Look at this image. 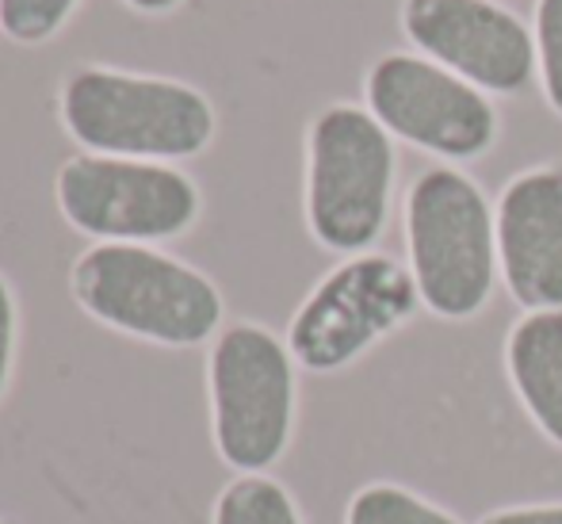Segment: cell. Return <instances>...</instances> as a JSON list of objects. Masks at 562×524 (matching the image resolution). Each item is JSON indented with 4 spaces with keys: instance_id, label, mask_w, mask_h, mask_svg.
<instances>
[{
    "instance_id": "277c9868",
    "label": "cell",
    "mask_w": 562,
    "mask_h": 524,
    "mask_svg": "<svg viewBox=\"0 0 562 524\" xmlns=\"http://www.w3.org/2000/svg\"><path fill=\"white\" fill-rule=\"evenodd\" d=\"M406 253L422 306L467 322L490 303L497 280V219L467 172L437 165L409 185Z\"/></svg>"
},
{
    "instance_id": "5bb4252c",
    "label": "cell",
    "mask_w": 562,
    "mask_h": 524,
    "mask_svg": "<svg viewBox=\"0 0 562 524\" xmlns=\"http://www.w3.org/2000/svg\"><path fill=\"white\" fill-rule=\"evenodd\" d=\"M81 0H0V31L20 46L54 38Z\"/></svg>"
},
{
    "instance_id": "4fadbf2b",
    "label": "cell",
    "mask_w": 562,
    "mask_h": 524,
    "mask_svg": "<svg viewBox=\"0 0 562 524\" xmlns=\"http://www.w3.org/2000/svg\"><path fill=\"white\" fill-rule=\"evenodd\" d=\"M345 524H459L448 510L425 502L398 482H368L345 505Z\"/></svg>"
},
{
    "instance_id": "7c38bea8",
    "label": "cell",
    "mask_w": 562,
    "mask_h": 524,
    "mask_svg": "<svg viewBox=\"0 0 562 524\" xmlns=\"http://www.w3.org/2000/svg\"><path fill=\"white\" fill-rule=\"evenodd\" d=\"M211 524H306L291 490L272 475H234L211 505Z\"/></svg>"
},
{
    "instance_id": "d6986e66",
    "label": "cell",
    "mask_w": 562,
    "mask_h": 524,
    "mask_svg": "<svg viewBox=\"0 0 562 524\" xmlns=\"http://www.w3.org/2000/svg\"><path fill=\"white\" fill-rule=\"evenodd\" d=\"M0 524H15V521H8V517H0Z\"/></svg>"
},
{
    "instance_id": "ba28073f",
    "label": "cell",
    "mask_w": 562,
    "mask_h": 524,
    "mask_svg": "<svg viewBox=\"0 0 562 524\" xmlns=\"http://www.w3.org/2000/svg\"><path fill=\"white\" fill-rule=\"evenodd\" d=\"M363 100L391 138L445 161L490 154L502 126L486 92L425 54H383L363 77Z\"/></svg>"
},
{
    "instance_id": "ac0fdd59",
    "label": "cell",
    "mask_w": 562,
    "mask_h": 524,
    "mask_svg": "<svg viewBox=\"0 0 562 524\" xmlns=\"http://www.w3.org/2000/svg\"><path fill=\"white\" fill-rule=\"evenodd\" d=\"M126 4H131L134 12H142V15H165V12H172L180 0H126Z\"/></svg>"
},
{
    "instance_id": "9c48e42d",
    "label": "cell",
    "mask_w": 562,
    "mask_h": 524,
    "mask_svg": "<svg viewBox=\"0 0 562 524\" xmlns=\"http://www.w3.org/2000/svg\"><path fill=\"white\" fill-rule=\"evenodd\" d=\"M402 31L425 58L497 97L528 89L540 69L536 35L497 0H406Z\"/></svg>"
},
{
    "instance_id": "5b68a950",
    "label": "cell",
    "mask_w": 562,
    "mask_h": 524,
    "mask_svg": "<svg viewBox=\"0 0 562 524\" xmlns=\"http://www.w3.org/2000/svg\"><path fill=\"white\" fill-rule=\"evenodd\" d=\"M394 196V138L360 104H329L306 126L303 208L311 237L356 257L379 242Z\"/></svg>"
},
{
    "instance_id": "7a4b0ae2",
    "label": "cell",
    "mask_w": 562,
    "mask_h": 524,
    "mask_svg": "<svg viewBox=\"0 0 562 524\" xmlns=\"http://www.w3.org/2000/svg\"><path fill=\"white\" fill-rule=\"evenodd\" d=\"M58 119L81 154L165 165L200 157L218 131L215 104L195 85L115 66L69 69Z\"/></svg>"
},
{
    "instance_id": "8fae6325",
    "label": "cell",
    "mask_w": 562,
    "mask_h": 524,
    "mask_svg": "<svg viewBox=\"0 0 562 524\" xmlns=\"http://www.w3.org/2000/svg\"><path fill=\"white\" fill-rule=\"evenodd\" d=\"M505 371L532 425L562 448V311H532L513 325Z\"/></svg>"
},
{
    "instance_id": "2e32d148",
    "label": "cell",
    "mask_w": 562,
    "mask_h": 524,
    "mask_svg": "<svg viewBox=\"0 0 562 524\" xmlns=\"http://www.w3.org/2000/svg\"><path fill=\"white\" fill-rule=\"evenodd\" d=\"M15 356H20V303H15L12 283L0 276V402L12 391Z\"/></svg>"
},
{
    "instance_id": "8992f818",
    "label": "cell",
    "mask_w": 562,
    "mask_h": 524,
    "mask_svg": "<svg viewBox=\"0 0 562 524\" xmlns=\"http://www.w3.org/2000/svg\"><path fill=\"white\" fill-rule=\"evenodd\" d=\"M54 203L77 234L115 245H161L200 222V185L180 165L77 154L54 172Z\"/></svg>"
},
{
    "instance_id": "6da1fadb",
    "label": "cell",
    "mask_w": 562,
    "mask_h": 524,
    "mask_svg": "<svg viewBox=\"0 0 562 524\" xmlns=\"http://www.w3.org/2000/svg\"><path fill=\"white\" fill-rule=\"evenodd\" d=\"M69 296L92 322L161 348L211 345L226 317L218 283L161 245H89L69 265Z\"/></svg>"
},
{
    "instance_id": "52a82bcc",
    "label": "cell",
    "mask_w": 562,
    "mask_h": 524,
    "mask_svg": "<svg viewBox=\"0 0 562 524\" xmlns=\"http://www.w3.org/2000/svg\"><path fill=\"white\" fill-rule=\"evenodd\" d=\"M422 306L406 265L386 253H356L329 268L288 325V348L311 376H334L409 322Z\"/></svg>"
},
{
    "instance_id": "e0dca14e",
    "label": "cell",
    "mask_w": 562,
    "mask_h": 524,
    "mask_svg": "<svg viewBox=\"0 0 562 524\" xmlns=\"http://www.w3.org/2000/svg\"><path fill=\"white\" fill-rule=\"evenodd\" d=\"M479 524H562V502H543V505H509L497 510Z\"/></svg>"
},
{
    "instance_id": "9a60e30c",
    "label": "cell",
    "mask_w": 562,
    "mask_h": 524,
    "mask_svg": "<svg viewBox=\"0 0 562 524\" xmlns=\"http://www.w3.org/2000/svg\"><path fill=\"white\" fill-rule=\"evenodd\" d=\"M536 62L548 104L562 115V0H536Z\"/></svg>"
},
{
    "instance_id": "30bf717a",
    "label": "cell",
    "mask_w": 562,
    "mask_h": 524,
    "mask_svg": "<svg viewBox=\"0 0 562 524\" xmlns=\"http://www.w3.org/2000/svg\"><path fill=\"white\" fill-rule=\"evenodd\" d=\"M497 268L532 311H562V165L525 169L497 200Z\"/></svg>"
},
{
    "instance_id": "3957f363",
    "label": "cell",
    "mask_w": 562,
    "mask_h": 524,
    "mask_svg": "<svg viewBox=\"0 0 562 524\" xmlns=\"http://www.w3.org/2000/svg\"><path fill=\"white\" fill-rule=\"evenodd\" d=\"M211 444L234 475H268L291 448L299 364L260 322H229L207 348Z\"/></svg>"
}]
</instances>
